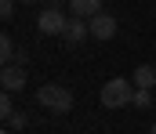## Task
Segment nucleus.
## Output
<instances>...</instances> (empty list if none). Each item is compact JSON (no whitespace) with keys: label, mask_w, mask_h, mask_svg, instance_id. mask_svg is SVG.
<instances>
[{"label":"nucleus","mask_w":156,"mask_h":134,"mask_svg":"<svg viewBox=\"0 0 156 134\" xmlns=\"http://www.w3.org/2000/svg\"><path fill=\"white\" fill-rule=\"evenodd\" d=\"M37 101L47 112H69V109H73V91L62 87V84H44V87L37 91Z\"/></svg>","instance_id":"f257e3e1"},{"label":"nucleus","mask_w":156,"mask_h":134,"mask_svg":"<svg viewBox=\"0 0 156 134\" xmlns=\"http://www.w3.org/2000/svg\"><path fill=\"white\" fill-rule=\"evenodd\" d=\"M66 22H69V15L62 11V4H58V0H51V4L37 15V26H40V33H44V36H62Z\"/></svg>","instance_id":"f03ea898"},{"label":"nucleus","mask_w":156,"mask_h":134,"mask_svg":"<svg viewBox=\"0 0 156 134\" xmlns=\"http://www.w3.org/2000/svg\"><path fill=\"white\" fill-rule=\"evenodd\" d=\"M131 98H134V84L123 80V76L109 80V84L102 87V105H105V109H120V105H127Z\"/></svg>","instance_id":"7ed1b4c3"},{"label":"nucleus","mask_w":156,"mask_h":134,"mask_svg":"<svg viewBox=\"0 0 156 134\" xmlns=\"http://www.w3.org/2000/svg\"><path fill=\"white\" fill-rule=\"evenodd\" d=\"M26 80H29L26 62H7V65L0 69V84H4L7 94H11V91H22V87H26Z\"/></svg>","instance_id":"20e7f679"},{"label":"nucleus","mask_w":156,"mask_h":134,"mask_svg":"<svg viewBox=\"0 0 156 134\" xmlns=\"http://www.w3.org/2000/svg\"><path fill=\"white\" fill-rule=\"evenodd\" d=\"M87 26H91V36H94V40H113V36H116V18H113L109 11L91 15V18H87Z\"/></svg>","instance_id":"39448f33"},{"label":"nucleus","mask_w":156,"mask_h":134,"mask_svg":"<svg viewBox=\"0 0 156 134\" xmlns=\"http://www.w3.org/2000/svg\"><path fill=\"white\" fill-rule=\"evenodd\" d=\"M83 36H91V26H87V18L73 15V18L66 22V29H62V40L69 47H76V44H83Z\"/></svg>","instance_id":"423d86ee"},{"label":"nucleus","mask_w":156,"mask_h":134,"mask_svg":"<svg viewBox=\"0 0 156 134\" xmlns=\"http://www.w3.org/2000/svg\"><path fill=\"white\" fill-rule=\"evenodd\" d=\"M66 4H69V11L80 15V18H91V15L102 11V0H66Z\"/></svg>","instance_id":"0eeeda50"},{"label":"nucleus","mask_w":156,"mask_h":134,"mask_svg":"<svg viewBox=\"0 0 156 134\" xmlns=\"http://www.w3.org/2000/svg\"><path fill=\"white\" fill-rule=\"evenodd\" d=\"M0 62L7 65V62H26V54H18V47L11 36H0Z\"/></svg>","instance_id":"6e6552de"},{"label":"nucleus","mask_w":156,"mask_h":134,"mask_svg":"<svg viewBox=\"0 0 156 134\" xmlns=\"http://www.w3.org/2000/svg\"><path fill=\"white\" fill-rule=\"evenodd\" d=\"M134 84L153 91L156 87V69H153V65H138V69H134Z\"/></svg>","instance_id":"1a4fd4ad"},{"label":"nucleus","mask_w":156,"mask_h":134,"mask_svg":"<svg viewBox=\"0 0 156 134\" xmlns=\"http://www.w3.org/2000/svg\"><path fill=\"white\" fill-rule=\"evenodd\" d=\"M131 105H134V109H149V105H153V91H149V87H138L134 98H131Z\"/></svg>","instance_id":"9d476101"},{"label":"nucleus","mask_w":156,"mask_h":134,"mask_svg":"<svg viewBox=\"0 0 156 134\" xmlns=\"http://www.w3.org/2000/svg\"><path fill=\"white\" fill-rule=\"evenodd\" d=\"M7 127H15V131H26V127H29V116H26V112H18V109H15V116H11V120H7Z\"/></svg>","instance_id":"9b49d317"},{"label":"nucleus","mask_w":156,"mask_h":134,"mask_svg":"<svg viewBox=\"0 0 156 134\" xmlns=\"http://www.w3.org/2000/svg\"><path fill=\"white\" fill-rule=\"evenodd\" d=\"M0 116H4V120H11V116H15V101H11L7 94L0 98Z\"/></svg>","instance_id":"f8f14e48"},{"label":"nucleus","mask_w":156,"mask_h":134,"mask_svg":"<svg viewBox=\"0 0 156 134\" xmlns=\"http://www.w3.org/2000/svg\"><path fill=\"white\" fill-rule=\"evenodd\" d=\"M0 18H15V0H0Z\"/></svg>","instance_id":"ddd939ff"},{"label":"nucleus","mask_w":156,"mask_h":134,"mask_svg":"<svg viewBox=\"0 0 156 134\" xmlns=\"http://www.w3.org/2000/svg\"><path fill=\"white\" fill-rule=\"evenodd\" d=\"M22 4H40V0H22Z\"/></svg>","instance_id":"4468645a"},{"label":"nucleus","mask_w":156,"mask_h":134,"mask_svg":"<svg viewBox=\"0 0 156 134\" xmlns=\"http://www.w3.org/2000/svg\"><path fill=\"white\" fill-rule=\"evenodd\" d=\"M149 134H156V123H153V127H149Z\"/></svg>","instance_id":"2eb2a0df"}]
</instances>
